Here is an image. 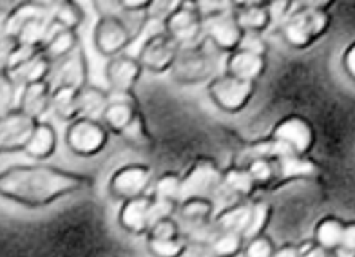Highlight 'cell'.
I'll list each match as a JSON object with an SVG mask.
<instances>
[{
  "instance_id": "6da1fadb",
  "label": "cell",
  "mask_w": 355,
  "mask_h": 257,
  "mask_svg": "<svg viewBox=\"0 0 355 257\" xmlns=\"http://www.w3.org/2000/svg\"><path fill=\"white\" fill-rule=\"evenodd\" d=\"M91 187V178L42 163L15 165L0 172V197L28 209H42Z\"/></svg>"
},
{
  "instance_id": "7a4b0ae2",
  "label": "cell",
  "mask_w": 355,
  "mask_h": 257,
  "mask_svg": "<svg viewBox=\"0 0 355 257\" xmlns=\"http://www.w3.org/2000/svg\"><path fill=\"white\" fill-rule=\"evenodd\" d=\"M221 176L223 170L218 167L214 159L198 158L187 174L182 176V190H180V203L191 197L218 196L221 190Z\"/></svg>"
},
{
  "instance_id": "3957f363",
  "label": "cell",
  "mask_w": 355,
  "mask_h": 257,
  "mask_svg": "<svg viewBox=\"0 0 355 257\" xmlns=\"http://www.w3.org/2000/svg\"><path fill=\"white\" fill-rule=\"evenodd\" d=\"M201 19L203 15L198 8L196 0H183V4L164 20V31L182 49L196 47L203 38Z\"/></svg>"
},
{
  "instance_id": "277c9868",
  "label": "cell",
  "mask_w": 355,
  "mask_h": 257,
  "mask_svg": "<svg viewBox=\"0 0 355 257\" xmlns=\"http://www.w3.org/2000/svg\"><path fill=\"white\" fill-rule=\"evenodd\" d=\"M207 93L214 105H218L221 111L234 114V112L243 111L250 103L254 93H256V84L247 82V80L234 78L225 73L209 82Z\"/></svg>"
},
{
  "instance_id": "5b68a950",
  "label": "cell",
  "mask_w": 355,
  "mask_h": 257,
  "mask_svg": "<svg viewBox=\"0 0 355 257\" xmlns=\"http://www.w3.org/2000/svg\"><path fill=\"white\" fill-rule=\"evenodd\" d=\"M109 132L100 120L75 118L66 131V143L73 154L82 158L100 154L107 145Z\"/></svg>"
},
{
  "instance_id": "8992f818",
  "label": "cell",
  "mask_w": 355,
  "mask_h": 257,
  "mask_svg": "<svg viewBox=\"0 0 355 257\" xmlns=\"http://www.w3.org/2000/svg\"><path fill=\"white\" fill-rule=\"evenodd\" d=\"M270 140L279 143L288 154L309 156L315 141L312 123L300 114H288L274 125Z\"/></svg>"
},
{
  "instance_id": "52a82bcc",
  "label": "cell",
  "mask_w": 355,
  "mask_h": 257,
  "mask_svg": "<svg viewBox=\"0 0 355 257\" xmlns=\"http://www.w3.org/2000/svg\"><path fill=\"white\" fill-rule=\"evenodd\" d=\"M180 49L182 47L162 29L158 33L145 38L135 51V56L140 62L141 69L149 71L153 75H162L171 71Z\"/></svg>"
},
{
  "instance_id": "ba28073f",
  "label": "cell",
  "mask_w": 355,
  "mask_h": 257,
  "mask_svg": "<svg viewBox=\"0 0 355 257\" xmlns=\"http://www.w3.org/2000/svg\"><path fill=\"white\" fill-rule=\"evenodd\" d=\"M94 46L105 58L122 55L132 42V31L118 15L103 13L94 26Z\"/></svg>"
},
{
  "instance_id": "9c48e42d",
  "label": "cell",
  "mask_w": 355,
  "mask_h": 257,
  "mask_svg": "<svg viewBox=\"0 0 355 257\" xmlns=\"http://www.w3.org/2000/svg\"><path fill=\"white\" fill-rule=\"evenodd\" d=\"M201 29H203V38L211 40L220 51L225 53H232L234 49H238L243 37V29L239 28L234 10L203 15Z\"/></svg>"
},
{
  "instance_id": "30bf717a",
  "label": "cell",
  "mask_w": 355,
  "mask_h": 257,
  "mask_svg": "<svg viewBox=\"0 0 355 257\" xmlns=\"http://www.w3.org/2000/svg\"><path fill=\"white\" fill-rule=\"evenodd\" d=\"M212 71H214L212 58L201 51L200 46H196L180 49L171 67V75L178 84L198 85L211 78Z\"/></svg>"
},
{
  "instance_id": "8fae6325",
  "label": "cell",
  "mask_w": 355,
  "mask_h": 257,
  "mask_svg": "<svg viewBox=\"0 0 355 257\" xmlns=\"http://www.w3.org/2000/svg\"><path fill=\"white\" fill-rule=\"evenodd\" d=\"M37 123V118L29 116L28 112H24L19 107L2 112L0 114V152L24 150Z\"/></svg>"
},
{
  "instance_id": "7c38bea8",
  "label": "cell",
  "mask_w": 355,
  "mask_h": 257,
  "mask_svg": "<svg viewBox=\"0 0 355 257\" xmlns=\"http://www.w3.org/2000/svg\"><path fill=\"white\" fill-rule=\"evenodd\" d=\"M153 179V170L147 165H125L112 174L109 190L116 200L127 202L132 197L144 196Z\"/></svg>"
},
{
  "instance_id": "4fadbf2b",
  "label": "cell",
  "mask_w": 355,
  "mask_h": 257,
  "mask_svg": "<svg viewBox=\"0 0 355 257\" xmlns=\"http://www.w3.org/2000/svg\"><path fill=\"white\" fill-rule=\"evenodd\" d=\"M47 82L51 87L58 85H69L80 89L82 85L87 84V60H85L82 47H76L75 51L60 58L51 66V73Z\"/></svg>"
},
{
  "instance_id": "5bb4252c",
  "label": "cell",
  "mask_w": 355,
  "mask_h": 257,
  "mask_svg": "<svg viewBox=\"0 0 355 257\" xmlns=\"http://www.w3.org/2000/svg\"><path fill=\"white\" fill-rule=\"evenodd\" d=\"M141 73L144 69H141L138 58L127 55V53L109 58L107 66H105V80L114 93H132V87L140 80Z\"/></svg>"
},
{
  "instance_id": "9a60e30c",
  "label": "cell",
  "mask_w": 355,
  "mask_h": 257,
  "mask_svg": "<svg viewBox=\"0 0 355 257\" xmlns=\"http://www.w3.org/2000/svg\"><path fill=\"white\" fill-rule=\"evenodd\" d=\"M138 112H140L138 111V103H136L132 93H114V91H111L109 93L107 107L103 109L100 122L103 123V127L107 131L120 134L132 122V118Z\"/></svg>"
},
{
  "instance_id": "2e32d148",
  "label": "cell",
  "mask_w": 355,
  "mask_h": 257,
  "mask_svg": "<svg viewBox=\"0 0 355 257\" xmlns=\"http://www.w3.org/2000/svg\"><path fill=\"white\" fill-rule=\"evenodd\" d=\"M150 205H153V196L147 194L123 202L122 209L118 212L120 227L129 234H147L150 227Z\"/></svg>"
},
{
  "instance_id": "e0dca14e",
  "label": "cell",
  "mask_w": 355,
  "mask_h": 257,
  "mask_svg": "<svg viewBox=\"0 0 355 257\" xmlns=\"http://www.w3.org/2000/svg\"><path fill=\"white\" fill-rule=\"evenodd\" d=\"M266 71V56L254 55V53L243 51V49H234L229 53L227 58V75L234 76V78L247 80V82H254L265 75Z\"/></svg>"
},
{
  "instance_id": "ac0fdd59",
  "label": "cell",
  "mask_w": 355,
  "mask_h": 257,
  "mask_svg": "<svg viewBox=\"0 0 355 257\" xmlns=\"http://www.w3.org/2000/svg\"><path fill=\"white\" fill-rule=\"evenodd\" d=\"M276 163V185L295 179H313L319 176V165L309 156L283 154L274 159Z\"/></svg>"
},
{
  "instance_id": "d6986e66",
  "label": "cell",
  "mask_w": 355,
  "mask_h": 257,
  "mask_svg": "<svg viewBox=\"0 0 355 257\" xmlns=\"http://www.w3.org/2000/svg\"><path fill=\"white\" fill-rule=\"evenodd\" d=\"M51 84L47 80L33 82V84L24 85L20 89L19 109L28 112L29 116L40 120L42 114L49 111V100H51Z\"/></svg>"
},
{
  "instance_id": "ffe728a7",
  "label": "cell",
  "mask_w": 355,
  "mask_h": 257,
  "mask_svg": "<svg viewBox=\"0 0 355 257\" xmlns=\"http://www.w3.org/2000/svg\"><path fill=\"white\" fill-rule=\"evenodd\" d=\"M281 35L285 38V42L288 46L295 47V49H304L309 47L313 40H318L313 35L312 28H310L309 19H306V10L300 8L294 10L288 15V19L281 24Z\"/></svg>"
},
{
  "instance_id": "44dd1931",
  "label": "cell",
  "mask_w": 355,
  "mask_h": 257,
  "mask_svg": "<svg viewBox=\"0 0 355 257\" xmlns=\"http://www.w3.org/2000/svg\"><path fill=\"white\" fill-rule=\"evenodd\" d=\"M55 24L49 19V15H37L31 19L24 20L19 26V29L13 33L15 42L20 46H31V47H40L46 44L49 35L53 33Z\"/></svg>"
},
{
  "instance_id": "7402d4cb",
  "label": "cell",
  "mask_w": 355,
  "mask_h": 257,
  "mask_svg": "<svg viewBox=\"0 0 355 257\" xmlns=\"http://www.w3.org/2000/svg\"><path fill=\"white\" fill-rule=\"evenodd\" d=\"M56 143H58V138H56V131L53 129V125L38 120L28 143L24 147V152L35 161H44V159L51 158L56 150Z\"/></svg>"
},
{
  "instance_id": "603a6c76",
  "label": "cell",
  "mask_w": 355,
  "mask_h": 257,
  "mask_svg": "<svg viewBox=\"0 0 355 257\" xmlns=\"http://www.w3.org/2000/svg\"><path fill=\"white\" fill-rule=\"evenodd\" d=\"M51 62L47 60L46 56L42 55V51L37 53L35 56H31L29 60L22 62L19 66L11 67L8 71L10 78L13 80V84L22 89L24 85L33 84V82H40V80L49 78V73H51Z\"/></svg>"
},
{
  "instance_id": "cb8c5ba5",
  "label": "cell",
  "mask_w": 355,
  "mask_h": 257,
  "mask_svg": "<svg viewBox=\"0 0 355 257\" xmlns=\"http://www.w3.org/2000/svg\"><path fill=\"white\" fill-rule=\"evenodd\" d=\"M109 93L100 89L96 85H82L76 94V112L78 118H89V120H100L103 109L107 107Z\"/></svg>"
},
{
  "instance_id": "d4e9b609",
  "label": "cell",
  "mask_w": 355,
  "mask_h": 257,
  "mask_svg": "<svg viewBox=\"0 0 355 257\" xmlns=\"http://www.w3.org/2000/svg\"><path fill=\"white\" fill-rule=\"evenodd\" d=\"M221 190L227 192L229 196H232L236 202H239V200H250L254 196V192L257 190V187L254 185L250 174L247 172V168L230 167L227 170H223V176H221Z\"/></svg>"
},
{
  "instance_id": "484cf974",
  "label": "cell",
  "mask_w": 355,
  "mask_h": 257,
  "mask_svg": "<svg viewBox=\"0 0 355 257\" xmlns=\"http://www.w3.org/2000/svg\"><path fill=\"white\" fill-rule=\"evenodd\" d=\"M248 218H250V200H239V202H234L232 205L223 209L218 215H214L212 223L218 229V232L232 230V232H239L243 236L248 224Z\"/></svg>"
},
{
  "instance_id": "4316f807",
  "label": "cell",
  "mask_w": 355,
  "mask_h": 257,
  "mask_svg": "<svg viewBox=\"0 0 355 257\" xmlns=\"http://www.w3.org/2000/svg\"><path fill=\"white\" fill-rule=\"evenodd\" d=\"M345 223L341 218L337 215H324L322 220L318 221L315 229H313V243L321 247L322 250L334 254L336 250H339V243H341L343 229H345Z\"/></svg>"
},
{
  "instance_id": "83f0119b",
  "label": "cell",
  "mask_w": 355,
  "mask_h": 257,
  "mask_svg": "<svg viewBox=\"0 0 355 257\" xmlns=\"http://www.w3.org/2000/svg\"><path fill=\"white\" fill-rule=\"evenodd\" d=\"M78 35L76 31H71V29H58L55 26L53 33L49 35V38L46 40V44L42 46V55L46 56L47 60L55 64L60 58L67 56L69 53H73L78 47Z\"/></svg>"
},
{
  "instance_id": "f1b7e54d",
  "label": "cell",
  "mask_w": 355,
  "mask_h": 257,
  "mask_svg": "<svg viewBox=\"0 0 355 257\" xmlns=\"http://www.w3.org/2000/svg\"><path fill=\"white\" fill-rule=\"evenodd\" d=\"M236 20L239 28L243 29V33H261L270 28V17L265 6L250 4L239 6L238 10H234Z\"/></svg>"
},
{
  "instance_id": "f546056e",
  "label": "cell",
  "mask_w": 355,
  "mask_h": 257,
  "mask_svg": "<svg viewBox=\"0 0 355 257\" xmlns=\"http://www.w3.org/2000/svg\"><path fill=\"white\" fill-rule=\"evenodd\" d=\"M76 94H78V89L76 87H69V85L53 87L49 109L60 120H66V122L75 120V118H78V112H76Z\"/></svg>"
},
{
  "instance_id": "4dcf8cb0",
  "label": "cell",
  "mask_w": 355,
  "mask_h": 257,
  "mask_svg": "<svg viewBox=\"0 0 355 257\" xmlns=\"http://www.w3.org/2000/svg\"><path fill=\"white\" fill-rule=\"evenodd\" d=\"M49 19L58 29L76 31L80 24L84 22V10L80 8L76 0H58L49 13Z\"/></svg>"
},
{
  "instance_id": "1f68e13d",
  "label": "cell",
  "mask_w": 355,
  "mask_h": 257,
  "mask_svg": "<svg viewBox=\"0 0 355 257\" xmlns=\"http://www.w3.org/2000/svg\"><path fill=\"white\" fill-rule=\"evenodd\" d=\"M178 212L189 223L203 224L214 218V203L209 197H191L178 205Z\"/></svg>"
},
{
  "instance_id": "d6a6232c",
  "label": "cell",
  "mask_w": 355,
  "mask_h": 257,
  "mask_svg": "<svg viewBox=\"0 0 355 257\" xmlns=\"http://www.w3.org/2000/svg\"><path fill=\"white\" fill-rule=\"evenodd\" d=\"M245 238L239 232L232 230H221L212 239L211 250L216 257H236L243 252Z\"/></svg>"
},
{
  "instance_id": "836d02e7",
  "label": "cell",
  "mask_w": 355,
  "mask_h": 257,
  "mask_svg": "<svg viewBox=\"0 0 355 257\" xmlns=\"http://www.w3.org/2000/svg\"><path fill=\"white\" fill-rule=\"evenodd\" d=\"M257 188L276 185V163L270 158H250L245 165Z\"/></svg>"
},
{
  "instance_id": "e575fe53",
  "label": "cell",
  "mask_w": 355,
  "mask_h": 257,
  "mask_svg": "<svg viewBox=\"0 0 355 257\" xmlns=\"http://www.w3.org/2000/svg\"><path fill=\"white\" fill-rule=\"evenodd\" d=\"M272 215V206L266 202H250V218H248L247 229L243 232L245 241L250 238H256V236L265 234V229L270 223Z\"/></svg>"
},
{
  "instance_id": "d590c367",
  "label": "cell",
  "mask_w": 355,
  "mask_h": 257,
  "mask_svg": "<svg viewBox=\"0 0 355 257\" xmlns=\"http://www.w3.org/2000/svg\"><path fill=\"white\" fill-rule=\"evenodd\" d=\"M147 248L155 257H182L187 252L189 243L182 234L168 239L147 238Z\"/></svg>"
},
{
  "instance_id": "8d00e7d4",
  "label": "cell",
  "mask_w": 355,
  "mask_h": 257,
  "mask_svg": "<svg viewBox=\"0 0 355 257\" xmlns=\"http://www.w3.org/2000/svg\"><path fill=\"white\" fill-rule=\"evenodd\" d=\"M180 190H182V176L176 172H164L156 179L153 197L180 205Z\"/></svg>"
},
{
  "instance_id": "74e56055",
  "label": "cell",
  "mask_w": 355,
  "mask_h": 257,
  "mask_svg": "<svg viewBox=\"0 0 355 257\" xmlns=\"http://www.w3.org/2000/svg\"><path fill=\"white\" fill-rule=\"evenodd\" d=\"M123 140L129 141L131 145L138 147V149H144V147H150L153 143V138H150L149 131H147V125L144 122V116L140 112L132 118V122L120 132Z\"/></svg>"
},
{
  "instance_id": "f35d334b",
  "label": "cell",
  "mask_w": 355,
  "mask_h": 257,
  "mask_svg": "<svg viewBox=\"0 0 355 257\" xmlns=\"http://www.w3.org/2000/svg\"><path fill=\"white\" fill-rule=\"evenodd\" d=\"M274 250H276V245L272 243V239L268 236L261 234L247 239L241 254L245 257H272L274 256Z\"/></svg>"
},
{
  "instance_id": "ab89813d",
  "label": "cell",
  "mask_w": 355,
  "mask_h": 257,
  "mask_svg": "<svg viewBox=\"0 0 355 257\" xmlns=\"http://www.w3.org/2000/svg\"><path fill=\"white\" fill-rule=\"evenodd\" d=\"M176 236H180V224H178L173 215L155 221L147 230V238L153 239H168L176 238Z\"/></svg>"
},
{
  "instance_id": "60d3db41",
  "label": "cell",
  "mask_w": 355,
  "mask_h": 257,
  "mask_svg": "<svg viewBox=\"0 0 355 257\" xmlns=\"http://www.w3.org/2000/svg\"><path fill=\"white\" fill-rule=\"evenodd\" d=\"M182 4L183 0H153L149 8H147V11H145V17L164 22L168 15L174 13Z\"/></svg>"
},
{
  "instance_id": "b9f144b4",
  "label": "cell",
  "mask_w": 355,
  "mask_h": 257,
  "mask_svg": "<svg viewBox=\"0 0 355 257\" xmlns=\"http://www.w3.org/2000/svg\"><path fill=\"white\" fill-rule=\"evenodd\" d=\"M19 91L8 73H0V114L13 109V100L17 98Z\"/></svg>"
},
{
  "instance_id": "7bdbcfd3",
  "label": "cell",
  "mask_w": 355,
  "mask_h": 257,
  "mask_svg": "<svg viewBox=\"0 0 355 257\" xmlns=\"http://www.w3.org/2000/svg\"><path fill=\"white\" fill-rule=\"evenodd\" d=\"M292 4L294 0H270L268 4H265L266 11H268V17H270V26L272 24H283L288 15L292 13Z\"/></svg>"
},
{
  "instance_id": "ee69618b",
  "label": "cell",
  "mask_w": 355,
  "mask_h": 257,
  "mask_svg": "<svg viewBox=\"0 0 355 257\" xmlns=\"http://www.w3.org/2000/svg\"><path fill=\"white\" fill-rule=\"evenodd\" d=\"M238 49H243V51L254 53V55L259 56H266L268 46H266L265 38H263L261 33H243Z\"/></svg>"
},
{
  "instance_id": "f6af8a7d",
  "label": "cell",
  "mask_w": 355,
  "mask_h": 257,
  "mask_svg": "<svg viewBox=\"0 0 355 257\" xmlns=\"http://www.w3.org/2000/svg\"><path fill=\"white\" fill-rule=\"evenodd\" d=\"M15 47H17V42H15L13 37L2 38L0 40V73H8V69H10V62L11 56H13Z\"/></svg>"
},
{
  "instance_id": "bcb514c9",
  "label": "cell",
  "mask_w": 355,
  "mask_h": 257,
  "mask_svg": "<svg viewBox=\"0 0 355 257\" xmlns=\"http://www.w3.org/2000/svg\"><path fill=\"white\" fill-rule=\"evenodd\" d=\"M339 250L345 254L355 252V223L354 221H348V223H345V229H343V236H341V243H339Z\"/></svg>"
},
{
  "instance_id": "7dc6e473",
  "label": "cell",
  "mask_w": 355,
  "mask_h": 257,
  "mask_svg": "<svg viewBox=\"0 0 355 257\" xmlns=\"http://www.w3.org/2000/svg\"><path fill=\"white\" fill-rule=\"evenodd\" d=\"M153 0H116V6H120L125 13H145Z\"/></svg>"
},
{
  "instance_id": "c3c4849f",
  "label": "cell",
  "mask_w": 355,
  "mask_h": 257,
  "mask_svg": "<svg viewBox=\"0 0 355 257\" xmlns=\"http://www.w3.org/2000/svg\"><path fill=\"white\" fill-rule=\"evenodd\" d=\"M341 64H343V71H345L346 75L354 80L355 78V44H350V46L346 47L345 53H343Z\"/></svg>"
},
{
  "instance_id": "681fc988",
  "label": "cell",
  "mask_w": 355,
  "mask_h": 257,
  "mask_svg": "<svg viewBox=\"0 0 355 257\" xmlns=\"http://www.w3.org/2000/svg\"><path fill=\"white\" fill-rule=\"evenodd\" d=\"M297 250H300V257H332V254L322 250L321 247L313 243V241H306L303 245H297Z\"/></svg>"
},
{
  "instance_id": "f907efd6",
  "label": "cell",
  "mask_w": 355,
  "mask_h": 257,
  "mask_svg": "<svg viewBox=\"0 0 355 257\" xmlns=\"http://www.w3.org/2000/svg\"><path fill=\"white\" fill-rule=\"evenodd\" d=\"M10 37V10L0 8V40Z\"/></svg>"
},
{
  "instance_id": "816d5d0a",
  "label": "cell",
  "mask_w": 355,
  "mask_h": 257,
  "mask_svg": "<svg viewBox=\"0 0 355 257\" xmlns=\"http://www.w3.org/2000/svg\"><path fill=\"white\" fill-rule=\"evenodd\" d=\"M272 257H300V250H297V245H283V247H276Z\"/></svg>"
},
{
  "instance_id": "f5cc1de1",
  "label": "cell",
  "mask_w": 355,
  "mask_h": 257,
  "mask_svg": "<svg viewBox=\"0 0 355 257\" xmlns=\"http://www.w3.org/2000/svg\"><path fill=\"white\" fill-rule=\"evenodd\" d=\"M336 0H300L301 8H318V10H328Z\"/></svg>"
},
{
  "instance_id": "db71d44e",
  "label": "cell",
  "mask_w": 355,
  "mask_h": 257,
  "mask_svg": "<svg viewBox=\"0 0 355 257\" xmlns=\"http://www.w3.org/2000/svg\"><path fill=\"white\" fill-rule=\"evenodd\" d=\"M24 2H29V4L37 6L38 10L46 11V13H51V10L55 8L58 0H24Z\"/></svg>"
},
{
  "instance_id": "11a10c76",
  "label": "cell",
  "mask_w": 355,
  "mask_h": 257,
  "mask_svg": "<svg viewBox=\"0 0 355 257\" xmlns=\"http://www.w3.org/2000/svg\"><path fill=\"white\" fill-rule=\"evenodd\" d=\"M15 6V0H0V8H4V10H11Z\"/></svg>"
},
{
  "instance_id": "9f6ffc18",
  "label": "cell",
  "mask_w": 355,
  "mask_h": 257,
  "mask_svg": "<svg viewBox=\"0 0 355 257\" xmlns=\"http://www.w3.org/2000/svg\"><path fill=\"white\" fill-rule=\"evenodd\" d=\"M332 257H354V254H345L341 252V250H336V252L332 254Z\"/></svg>"
}]
</instances>
